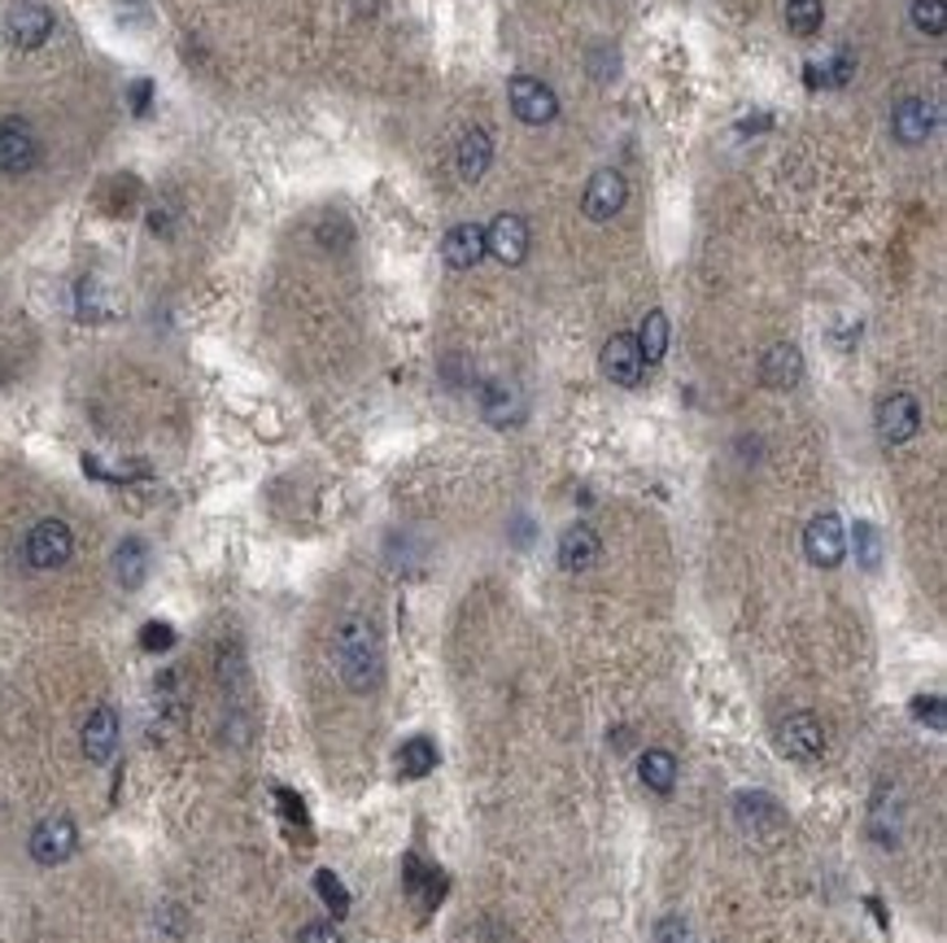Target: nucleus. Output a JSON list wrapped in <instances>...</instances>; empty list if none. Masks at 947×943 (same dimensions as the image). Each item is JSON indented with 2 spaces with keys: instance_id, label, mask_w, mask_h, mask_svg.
<instances>
[{
  "instance_id": "f257e3e1",
  "label": "nucleus",
  "mask_w": 947,
  "mask_h": 943,
  "mask_svg": "<svg viewBox=\"0 0 947 943\" xmlns=\"http://www.w3.org/2000/svg\"><path fill=\"white\" fill-rule=\"evenodd\" d=\"M337 664H341L346 686L358 691V695H367V691L380 686V678H384V651H380L375 629L362 616H350L337 629Z\"/></svg>"
},
{
  "instance_id": "f03ea898",
  "label": "nucleus",
  "mask_w": 947,
  "mask_h": 943,
  "mask_svg": "<svg viewBox=\"0 0 947 943\" xmlns=\"http://www.w3.org/2000/svg\"><path fill=\"white\" fill-rule=\"evenodd\" d=\"M48 35H53V9H48V4L22 0V4H13V9L4 13V40H9L13 48L31 53V48H40Z\"/></svg>"
},
{
  "instance_id": "7ed1b4c3",
  "label": "nucleus",
  "mask_w": 947,
  "mask_h": 943,
  "mask_svg": "<svg viewBox=\"0 0 947 943\" xmlns=\"http://www.w3.org/2000/svg\"><path fill=\"white\" fill-rule=\"evenodd\" d=\"M777 747L791 756V760H821L826 751V725L813 716V712H791L777 729Z\"/></svg>"
},
{
  "instance_id": "20e7f679",
  "label": "nucleus",
  "mask_w": 947,
  "mask_h": 943,
  "mask_svg": "<svg viewBox=\"0 0 947 943\" xmlns=\"http://www.w3.org/2000/svg\"><path fill=\"white\" fill-rule=\"evenodd\" d=\"M75 551V538L62 520H40L31 533H26V564L31 568H62Z\"/></svg>"
},
{
  "instance_id": "39448f33",
  "label": "nucleus",
  "mask_w": 947,
  "mask_h": 943,
  "mask_svg": "<svg viewBox=\"0 0 947 943\" xmlns=\"http://www.w3.org/2000/svg\"><path fill=\"white\" fill-rule=\"evenodd\" d=\"M40 162V140L26 118H4L0 122V171L4 175H26Z\"/></svg>"
},
{
  "instance_id": "423d86ee",
  "label": "nucleus",
  "mask_w": 947,
  "mask_h": 943,
  "mask_svg": "<svg viewBox=\"0 0 947 943\" xmlns=\"http://www.w3.org/2000/svg\"><path fill=\"white\" fill-rule=\"evenodd\" d=\"M804 551H808V560H813L817 568H838V564H842V555H847V533H842V520H838L834 511H821V516L808 520V529H804Z\"/></svg>"
},
{
  "instance_id": "0eeeda50",
  "label": "nucleus",
  "mask_w": 947,
  "mask_h": 943,
  "mask_svg": "<svg viewBox=\"0 0 947 943\" xmlns=\"http://www.w3.org/2000/svg\"><path fill=\"white\" fill-rule=\"evenodd\" d=\"M917 429H922V402L913 393L882 398V407H878V433H882V442H891V446L913 442Z\"/></svg>"
},
{
  "instance_id": "6e6552de",
  "label": "nucleus",
  "mask_w": 947,
  "mask_h": 943,
  "mask_svg": "<svg viewBox=\"0 0 947 943\" xmlns=\"http://www.w3.org/2000/svg\"><path fill=\"white\" fill-rule=\"evenodd\" d=\"M598 367H602V376L611 380V384H620V389H633V384H642V371H646V358L638 350V342L629 337V333H616L607 346H602V358H598Z\"/></svg>"
},
{
  "instance_id": "1a4fd4ad",
  "label": "nucleus",
  "mask_w": 947,
  "mask_h": 943,
  "mask_svg": "<svg viewBox=\"0 0 947 943\" xmlns=\"http://www.w3.org/2000/svg\"><path fill=\"white\" fill-rule=\"evenodd\" d=\"M511 110H515L520 122L542 127V122H551V118L559 115V97L551 93V84L520 75V79H511Z\"/></svg>"
},
{
  "instance_id": "9d476101",
  "label": "nucleus",
  "mask_w": 947,
  "mask_h": 943,
  "mask_svg": "<svg viewBox=\"0 0 947 943\" xmlns=\"http://www.w3.org/2000/svg\"><path fill=\"white\" fill-rule=\"evenodd\" d=\"M624 197H629L624 175H620V171H611V166H602V171H594L590 184H586L581 210H586V219H594V224H607L611 215H620Z\"/></svg>"
},
{
  "instance_id": "9b49d317",
  "label": "nucleus",
  "mask_w": 947,
  "mask_h": 943,
  "mask_svg": "<svg viewBox=\"0 0 947 943\" xmlns=\"http://www.w3.org/2000/svg\"><path fill=\"white\" fill-rule=\"evenodd\" d=\"M485 253H493L507 267H520L529 258V224L520 215H498L485 228Z\"/></svg>"
},
{
  "instance_id": "f8f14e48",
  "label": "nucleus",
  "mask_w": 947,
  "mask_h": 943,
  "mask_svg": "<svg viewBox=\"0 0 947 943\" xmlns=\"http://www.w3.org/2000/svg\"><path fill=\"white\" fill-rule=\"evenodd\" d=\"M75 843H79V834H75V822L70 817H44V822L31 830V856L40 860V865H62L70 852H75Z\"/></svg>"
},
{
  "instance_id": "ddd939ff",
  "label": "nucleus",
  "mask_w": 947,
  "mask_h": 943,
  "mask_svg": "<svg viewBox=\"0 0 947 943\" xmlns=\"http://www.w3.org/2000/svg\"><path fill=\"white\" fill-rule=\"evenodd\" d=\"M119 751V712L106 704L97 707L84 725V756L92 765H110V756Z\"/></svg>"
},
{
  "instance_id": "4468645a",
  "label": "nucleus",
  "mask_w": 947,
  "mask_h": 943,
  "mask_svg": "<svg viewBox=\"0 0 947 943\" xmlns=\"http://www.w3.org/2000/svg\"><path fill=\"white\" fill-rule=\"evenodd\" d=\"M598 551L602 546H598V533L590 524H568L564 538H559V568L564 573H586V568H594Z\"/></svg>"
},
{
  "instance_id": "2eb2a0df",
  "label": "nucleus",
  "mask_w": 947,
  "mask_h": 943,
  "mask_svg": "<svg viewBox=\"0 0 947 943\" xmlns=\"http://www.w3.org/2000/svg\"><path fill=\"white\" fill-rule=\"evenodd\" d=\"M760 376L769 389H795L804 376V354L795 350L791 342H777L773 350L760 358Z\"/></svg>"
},
{
  "instance_id": "dca6fc26",
  "label": "nucleus",
  "mask_w": 947,
  "mask_h": 943,
  "mask_svg": "<svg viewBox=\"0 0 947 943\" xmlns=\"http://www.w3.org/2000/svg\"><path fill=\"white\" fill-rule=\"evenodd\" d=\"M480 411H485L489 424L507 429V424H515L524 415V398H520V389L511 380H489L485 393H480Z\"/></svg>"
},
{
  "instance_id": "f3484780",
  "label": "nucleus",
  "mask_w": 947,
  "mask_h": 943,
  "mask_svg": "<svg viewBox=\"0 0 947 943\" xmlns=\"http://www.w3.org/2000/svg\"><path fill=\"white\" fill-rule=\"evenodd\" d=\"M891 127H895V136H900L904 144H922V140L935 131V106L922 101V97H904V101L895 106V115H891Z\"/></svg>"
},
{
  "instance_id": "a211bd4d",
  "label": "nucleus",
  "mask_w": 947,
  "mask_h": 943,
  "mask_svg": "<svg viewBox=\"0 0 947 943\" xmlns=\"http://www.w3.org/2000/svg\"><path fill=\"white\" fill-rule=\"evenodd\" d=\"M442 258H446L455 271H472L476 262L485 258V228H476V224L450 228L446 240H442Z\"/></svg>"
},
{
  "instance_id": "6ab92c4d",
  "label": "nucleus",
  "mask_w": 947,
  "mask_h": 943,
  "mask_svg": "<svg viewBox=\"0 0 947 943\" xmlns=\"http://www.w3.org/2000/svg\"><path fill=\"white\" fill-rule=\"evenodd\" d=\"M738 822H742V830H751V834H773L777 825H782V809H777V800L773 795H760V791H742L738 800Z\"/></svg>"
},
{
  "instance_id": "aec40b11",
  "label": "nucleus",
  "mask_w": 947,
  "mask_h": 943,
  "mask_svg": "<svg viewBox=\"0 0 947 943\" xmlns=\"http://www.w3.org/2000/svg\"><path fill=\"white\" fill-rule=\"evenodd\" d=\"M489 162H493V140H489V131L468 127L464 140H459V175L476 184V180L489 171Z\"/></svg>"
},
{
  "instance_id": "412c9836",
  "label": "nucleus",
  "mask_w": 947,
  "mask_h": 943,
  "mask_svg": "<svg viewBox=\"0 0 947 943\" xmlns=\"http://www.w3.org/2000/svg\"><path fill=\"white\" fill-rule=\"evenodd\" d=\"M638 773H642V787H646V791H655V795H668V791L677 787V756H673V751H660V747H651V751L642 756Z\"/></svg>"
},
{
  "instance_id": "4be33fe9",
  "label": "nucleus",
  "mask_w": 947,
  "mask_h": 943,
  "mask_svg": "<svg viewBox=\"0 0 947 943\" xmlns=\"http://www.w3.org/2000/svg\"><path fill=\"white\" fill-rule=\"evenodd\" d=\"M398 769H402V778H428V773L437 769V747H433V738H424V734L406 738L402 751H398Z\"/></svg>"
},
{
  "instance_id": "5701e85b",
  "label": "nucleus",
  "mask_w": 947,
  "mask_h": 943,
  "mask_svg": "<svg viewBox=\"0 0 947 943\" xmlns=\"http://www.w3.org/2000/svg\"><path fill=\"white\" fill-rule=\"evenodd\" d=\"M144 573H149V551H144V542L127 538L119 551H115V577H119L127 589H135L144 582Z\"/></svg>"
},
{
  "instance_id": "b1692460",
  "label": "nucleus",
  "mask_w": 947,
  "mask_h": 943,
  "mask_svg": "<svg viewBox=\"0 0 947 943\" xmlns=\"http://www.w3.org/2000/svg\"><path fill=\"white\" fill-rule=\"evenodd\" d=\"M638 342V350L646 362H660L664 354H668V315L664 311H651L646 319H642V333L633 337Z\"/></svg>"
},
{
  "instance_id": "393cba45",
  "label": "nucleus",
  "mask_w": 947,
  "mask_h": 943,
  "mask_svg": "<svg viewBox=\"0 0 947 943\" xmlns=\"http://www.w3.org/2000/svg\"><path fill=\"white\" fill-rule=\"evenodd\" d=\"M826 18V4L821 0H786V26L795 35H813Z\"/></svg>"
},
{
  "instance_id": "a878e982",
  "label": "nucleus",
  "mask_w": 947,
  "mask_h": 943,
  "mask_svg": "<svg viewBox=\"0 0 947 943\" xmlns=\"http://www.w3.org/2000/svg\"><path fill=\"white\" fill-rule=\"evenodd\" d=\"M908 13H913V26H917V31H926V35H944V26H947L944 0H913V4H908Z\"/></svg>"
},
{
  "instance_id": "bb28decb",
  "label": "nucleus",
  "mask_w": 947,
  "mask_h": 943,
  "mask_svg": "<svg viewBox=\"0 0 947 943\" xmlns=\"http://www.w3.org/2000/svg\"><path fill=\"white\" fill-rule=\"evenodd\" d=\"M315 891H319V900H324L337 918L350 909V896H346V887H341V878H337L333 869H319V874H315Z\"/></svg>"
},
{
  "instance_id": "cd10ccee",
  "label": "nucleus",
  "mask_w": 947,
  "mask_h": 943,
  "mask_svg": "<svg viewBox=\"0 0 947 943\" xmlns=\"http://www.w3.org/2000/svg\"><path fill=\"white\" fill-rule=\"evenodd\" d=\"M851 75H856V53H851V48H838L826 71H817V84H826V88H847Z\"/></svg>"
},
{
  "instance_id": "c85d7f7f",
  "label": "nucleus",
  "mask_w": 947,
  "mask_h": 943,
  "mask_svg": "<svg viewBox=\"0 0 947 943\" xmlns=\"http://www.w3.org/2000/svg\"><path fill=\"white\" fill-rule=\"evenodd\" d=\"M856 555H860L864 568H878V564H882V538H878V529H873L869 520L856 524Z\"/></svg>"
},
{
  "instance_id": "c756f323",
  "label": "nucleus",
  "mask_w": 947,
  "mask_h": 943,
  "mask_svg": "<svg viewBox=\"0 0 947 943\" xmlns=\"http://www.w3.org/2000/svg\"><path fill=\"white\" fill-rule=\"evenodd\" d=\"M140 647H144V651H171V647H175V629H171L166 620H149V625L140 629Z\"/></svg>"
},
{
  "instance_id": "7c9ffc66",
  "label": "nucleus",
  "mask_w": 947,
  "mask_h": 943,
  "mask_svg": "<svg viewBox=\"0 0 947 943\" xmlns=\"http://www.w3.org/2000/svg\"><path fill=\"white\" fill-rule=\"evenodd\" d=\"M913 716H917V720H930V729H944V700H939V695L913 700Z\"/></svg>"
},
{
  "instance_id": "2f4dec72",
  "label": "nucleus",
  "mask_w": 947,
  "mask_h": 943,
  "mask_svg": "<svg viewBox=\"0 0 947 943\" xmlns=\"http://www.w3.org/2000/svg\"><path fill=\"white\" fill-rule=\"evenodd\" d=\"M297 943H341V935H337L333 922H311V926L297 935Z\"/></svg>"
},
{
  "instance_id": "473e14b6",
  "label": "nucleus",
  "mask_w": 947,
  "mask_h": 943,
  "mask_svg": "<svg viewBox=\"0 0 947 943\" xmlns=\"http://www.w3.org/2000/svg\"><path fill=\"white\" fill-rule=\"evenodd\" d=\"M149 97H153V84H149V79L131 84V110H135V115H149Z\"/></svg>"
},
{
  "instance_id": "72a5a7b5",
  "label": "nucleus",
  "mask_w": 947,
  "mask_h": 943,
  "mask_svg": "<svg viewBox=\"0 0 947 943\" xmlns=\"http://www.w3.org/2000/svg\"><path fill=\"white\" fill-rule=\"evenodd\" d=\"M660 943H686V926L677 918H664L660 922Z\"/></svg>"
},
{
  "instance_id": "f704fd0d",
  "label": "nucleus",
  "mask_w": 947,
  "mask_h": 943,
  "mask_svg": "<svg viewBox=\"0 0 947 943\" xmlns=\"http://www.w3.org/2000/svg\"><path fill=\"white\" fill-rule=\"evenodd\" d=\"M275 800L284 804V813H289L293 822H306V813H302V800H297L293 791H284V787H280V791H275Z\"/></svg>"
}]
</instances>
